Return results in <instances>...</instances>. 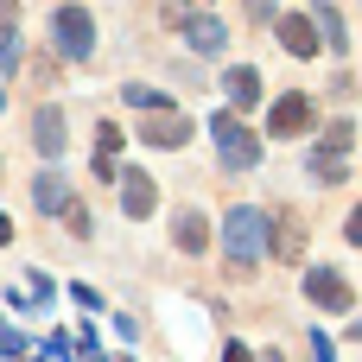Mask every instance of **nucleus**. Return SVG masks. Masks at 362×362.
<instances>
[{
    "instance_id": "obj_1",
    "label": "nucleus",
    "mask_w": 362,
    "mask_h": 362,
    "mask_svg": "<svg viewBox=\"0 0 362 362\" xmlns=\"http://www.w3.org/2000/svg\"><path fill=\"white\" fill-rule=\"evenodd\" d=\"M274 248V216L267 210H255V204H242V210H229L223 216V255L248 274V267H261V255Z\"/></svg>"
},
{
    "instance_id": "obj_2",
    "label": "nucleus",
    "mask_w": 362,
    "mask_h": 362,
    "mask_svg": "<svg viewBox=\"0 0 362 362\" xmlns=\"http://www.w3.org/2000/svg\"><path fill=\"white\" fill-rule=\"evenodd\" d=\"M210 140H216V159H223L229 172H255V165H261V134L242 127V115H216V121H210Z\"/></svg>"
},
{
    "instance_id": "obj_3",
    "label": "nucleus",
    "mask_w": 362,
    "mask_h": 362,
    "mask_svg": "<svg viewBox=\"0 0 362 362\" xmlns=\"http://www.w3.org/2000/svg\"><path fill=\"white\" fill-rule=\"evenodd\" d=\"M51 45H57V57H70V64H83L89 51H95V19H89V6H57L51 13Z\"/></svg>"
},
{
    "instance_id": "obj_4",
    "label": "nucleus",
    "mask_w": 362,
    "mask_h": 362,
    "mask_svg": "<svg viewBox=\"0 0 362 362\" xmlns=\"http://www.w3.org/2000/svg\"><path fill=\"white\" fill-rule=\"evenodd\" d=\"M305 127H312V95L286 89V95L267 108V134H274V140H293V134H305Z\"/></svg>"
},
{
    "instance_id": "obj_5",
    "label": "nucleus",
    "mask_w": 362,
    "mask_h": 362,
    "mask_svg": "<svg viewBox=\"0 0 362 362\" xmlns=\"http://www.w3.org/2000/svg\"><path fill=\"white\" fill-rule=\"evenodd\" d=\"M305 299L325 305V312H350V305H356V299H350V280H344L337 267H312V274H305Z\"/></svg>"
},
{
    "instance_id": "obj_6",
    "label": "nucleus",
    "mask_w": 362,
    "mask_h": 362,
    "mask_svg": "<svg viewBox=\"0 0 362 362\" xmlns=\"http://www.w3.org/2000/svg\"><path fill=\"white\" fill-rule=\"evenodd\" d=\"M274 32H280V45H286L293 57H318V45H325L318 19H305V13H280V19H274Z\"/></svg>"
},
{
    "instance_id": "obj_7",
    "label": "nucleus",
    "mask_w": 362,
    "mask_h": 362,
    "mask_svg": "<svg viewBox=\"0 0 362 362\" xmlns=\"http://www.w3.org/2000/svg\"><path fill=\"white\" fill-rule=\"evenodd\" d=\"M140 140H146V146H185V140H191V121H185L178 108H159V115L140 121Z\"/></svg>"
},
{
    "instance_id": "obj_8",
    "label": "nucleus",
    "mask_w": 362,
    "mask_h": 362,
    "mask_svg": "<svg viewBox=\"0 0 362 362\" xmlns=\"http://www.w3.org/2000/svg\"><path fill=\"white\" fill-rule=\"evenodd\" d=\"M64 140H70L64 108H38V115H32V146H38L45 159H64Z\"/></svg>"
},
{
    "instance_id": "obj_9",
    "label": "nucleus",
    "mask_w": 362,
    "mask_h": 362,
    "mask_svg": "<svg viewBox=\"0 0 362 362\" xmlns=\"http://www.w3.org/2000/svg\"><path fill=\"white\" fill-rule=\"evenodd\" d=\"M178 25H185V38H191V51H204V57H216V51L229 45V32H223V19H210V13H185Z\"/></svg>"
},
{
    "instance_id": "obj_10",
    "label": "nucleus",
    "mask_w": 362,
    "mask_h": 362,
    "mask_svg": "<svg viewBox=\"0 0 362 362\" xmlns=\"http://www.w3.org/2000/svg\"><path fill=\"white\" fill-rule=\"evenodd\" d=\"M32 204H38V216H64L76 197H70L64 172H38V178H32Z\"/></svg>"
},
{
    "instance_id": "obj_11",
    "label": "nucleus",
    "mask_w": 362,
    "mask_h": 362,
    "mask_svg": "<svg viewBox=\"0 0 362 362\" xmlns=\"http://www.w3.org/2000/svg\"><path fill=\"white\" fill-rule=\"evenodd\" d=\"M153 204H159V191H153V178L134 165V172H121V210L140 223V216H153Z\"/></svg>"
},
{
    "instance_id": "obj_12",
    "label": "nucleus",
    "mask_w": 362,
    "mask_h": 362,
    "mask_svg": "<svg viewBox=\"0 0 362 362\" xmlns=\"http://www.w3.org/2000/svg\"><path fill=\"white\" fill-rule=\"evenodd\" d=\"M172 242H178L185 255H204V248H210V223H204L197 210H178V223H172Z\"/></svg>"
},
{
    "instance_id": "obj_13",
    "label": "nucleus",
    "mask_w": 362,
    "mask_h": 362,
    "mask_svg": "<svg viewBox=\"0 0 362 362\" xmlns=\"http://www.w3.org/2000/svg\"><path fill=\"white\" fill-rule=\"evenodd\" d=\"M299 248H305V229H299L293 210H280V216H274V255H280V261H299Z\"/></svg>"
},
{
    "instance_id": "obj_14",
    "label": "nucleus",
    "mask_w": 362,
    "mask_h": 362,
    "mask_svg": "<svg viewBox=\"0 0 362 362\" xmlns=\"http://www.w3.org/2000/svg\"><path fill=\"white\" fill-rule=\"evenodd\" d=\"M223 89H229V102H235V108H255V102H261V76H255L248 64H235V70L223 76Z\"/></svg>"
},
{
    "instance_id": "obj_15",
    "label": "nucleus",
    "mask_w": 362,
    "mask_h": 362,
    "mask_svg": "<svg viewBox=\"0 0 362 362\" xmlns=\"http://www.w3.org/2000/svg\"><path fill=\"white\" fill-rule=\"evenodd\" d=\"M312 178H318V185H344V178H350V153H325V146H318V153H312Z\"/></svg>"
},
{
    "instance_id": "obj_16",
    "label": "nucleus",
    "mask_w": 362,
    "mask_h": 362,
    "mask_svg": "<svg viewBox=\"0 0 362 362\" xmlns=\"http://www.w3.org/2000/svg\"><path fill=\"white\" fill-rule=\"evenodd\" d=\"M318 146H325V153H350V146H356V127H350V121H331Z\"/></svg>"
},
{
    "instance_id": "obj_17",
    "label": "nucleus",
    "mask_w": 362,
    "mask_h": 362,
    "mask_svg": "<svg viewBox=\"0 0 362 362\" xmlns=\"http://www.w3.org/2000/svg\"><path fill=\"white\" fill-rule=\"evenodd\" d=\"M95 159H121V127H115V121L95 127Z\"/></svg>"
},
{
    "instance_id": "obj_18",
    "label": "nucleus",
    "mask_w": 362,
    "mask_h": 362,
    "mask_svg": "<svg viewBox=\"0 0 362 362\" xmlns=\"http://www.w3.org/2000/svg\"><path fill=\"white\" fill-rule=\"evenodd\" d=\"M6 70H19V32H13V19L0 25V76Z\"/></svg>"
},
{
    "instance_id": "obj_19",
    "label": "nucleus",
    "mask_w": 362,
    "mask_h": 362,
    "mask_svg": "<svg viewBox=\"0 0 362 362\" xmlns=\"http://www.w3.org/2000/svg\"><path fill=\"white\" fill-rule=\"evenodd\" d=\"M127 102H134V108H153V115H159V108H172V102H165L159 89H146V83H127Z\"/></svg>"
},
{
    "instance_id": "obj_20",
    "label": "nucleus",
    "mask_w": 362,
    "mask_h": 362,
    "mask_svg": "<svg viewBox=\"0 0 362 362\" xmlns=\"http://www.w3.org/2000/svg\"><path fill=\"white\" fill-rule=\"evenodd\" d=\"M318 32H325V45H331V51L344 45V25H337V13H331V6H318Z\"/></svg>"
},
{
    "instance_id": "obj_21",
    "label": "nucleus",
    "mask_w": 362,
    "mask_h": 362,
    "mask_svg": "<svg viewBox=\"0 0 362 362\" xmlns=\"http://www.w3.org/2000/svg\"><path fill=\"white\" fill-rule=\"evenodd\" d=\"M64 223H70V235H89V210H83V204H70V210H64Z\"/></svg>"
},
{
    "instance_id": "obj_22",
    "label": "nucleus",
    "mask_w": 362,
    "mask_h": 362,
    "mask_svg": "<svg viewBox=\"0 0 362 362\" xmlns=\"http://www.w3.org/2000/svg\"><path fill=\"white\" fill-rule=\"evenodd\" d=\"M312 362H331V337L325 331H312Z\"/></svg>"
},
{
    "instance_id": "obj_23",
    "label": "nucleus",
    "mask_w": 362,
    "mask_h": 362,
    "mask_svg": "<svg viewBox=\"0 0 362 362\" xmlns=\"http://www.w3.org/2000/svg\"><path fill=\"white\" fill-rule=\"evenodd\" d=\"M344 235H350V242H356V248H362V204H356V210H350V223H344Z\"/></svg>"
},
{
    "instance_id": "obj_24",
    "label": "nucleus",
    "mask_w": 362,
    "mask_h": 362,
    "mask_svg": "<svg viewBox=\"0 0 362 362\" xmlns=\"http://www.w3.org/2000/svg\"><path fill=\"white\" fill-rule=\"evenodd\" d=\"M242 6H248L255 19H280V13H274V0H242Z\"/></svg>"
},
{
    "instance_id": "obj_25",
    "label": "nucleus",
    "mask_w": 362,
    "mask_h": 362,
    "mask_svg": "<svg viewBox=\"0 0 362 362\" xmlns=\"http://www.w3.org/2000/svg\"><path fill=\"white\" fill-rule=\"evenodd\" d=\"M223 362H255V356H248L242 344H229V350H223Z\"/></svg>"
},
{
    "instance_id": "obj_26",
    "label": "nucleus",
    "mask_w": 362,
    "mask_h": 362,
    "mask_svg": "<svg viewBox=\"0 0 362 362\" xmlns=\"http://www.w3.org/2000/svg\"><path fill=\"white\" fill-rule=\"evenodd\" d=\"M0 242H13V223H6V216H0Z\"/></svg>"
},
{
    "instance_id": "obj_27",
    "label": "nucleus",
    "mask_w": 362,
    "mask_h": 362,
    "mask_svg": "<svg viewBox=\"0 0 362 362\" xmlns=\"http://www.w3.org/2000/svg\"><path fill=\"white\" fill-rule=\"evenodd\" d=\"M185 6H204V0H172V13H185Z\"/></svg>"
},
{
    "instance_id": "obj_28",
    "label": "nucleus",
    "mask_w": 362,
    "mask_h": 362,
    "mask_svg": "<svg viewBox=\"0 0 362 362\" xmlns=\"http://www.w3.org/2000/svg\"><path fill=\"white\" fill-rule=\"evenodd\" d=\"M255 362H286V356H274V350H267V356H255Z\"/></svg>"
},
{
    "instance_id": "obj_29",
    "label": "nucleus",
    "mask_w": 362,
    "mask_h": 362,
    "mask_svg": "<svg viewBox=\"0 0 362 362\" xmlns=\"http://www.w3.org/2000/svg\"><path fill=\"white\" fill-rule=\"evenodd\" d=\"M0 108H6V89H0Z\"/></svg>"
}]
</instances>
